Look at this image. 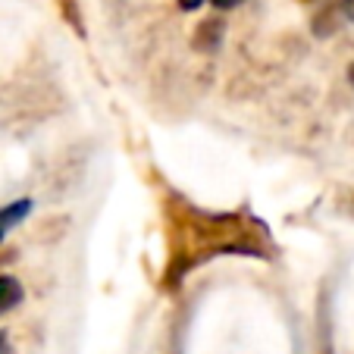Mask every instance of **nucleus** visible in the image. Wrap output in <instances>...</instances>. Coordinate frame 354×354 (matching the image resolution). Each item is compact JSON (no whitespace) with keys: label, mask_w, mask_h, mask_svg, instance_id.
Instances as JSON below:
<instances>
[{"label":"nucleus","mask_w":354,"mask_h":354,"mask_svg":"<svg viewBox=\"0 0 354 354\" xmlns=\"http://www.w3.org/2000/svg\"><path fill=\"white\" fill-rule=\"evenodd\" d=\"M22 301V286L13 276H0V314L3 310H13Z\"/></svg>","instance_id":"1"},{"label":"nucleus","mask_w":354,"mask_h":354,"mask_svg":"<svg viewBox=\"0 0 354 354\" xmlns=\"http://www.w3.org/2000/svg\"><path fill=\"white\" fill-rule=\"evenodd\" d=\"M201 3H204V0H179V7H182V10H198Z\"/></svg>","instance_id":"3"},{"label":"nucleus","mask_w":354,"mask_h":354,"mask_svg":"<svg viewBox=\"0 0 354 354\" xmlns=\"http://www.w3.org/2000/svg\"><path fill=\"white\" fill-rule=\"evenodd\" d=\"M28 210H32V201H16V204H10L7 210H0V239H3V235H7V229L16 226V223H19Z\"/></svg>","instance_id":"2"}]
</instances>
